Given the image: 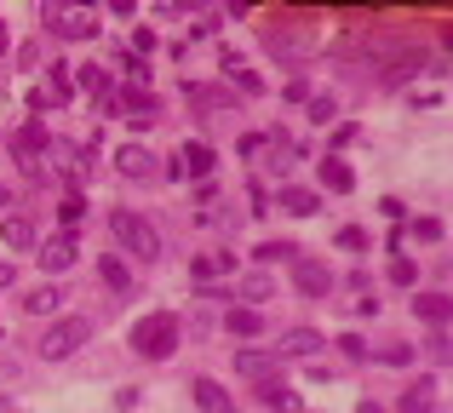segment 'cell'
<instances>
[{"instance_id": "obj_1", "label": "cell", "mask_w": 453, "mask_h": 413, "mask_svg": "<svg viewBox=\"0 0 453 413\" xmlns=\"http://www.w3.org/2000/svg\"><path fill=\"white\" fill-rule=\"evenodd\" d=\"M110 230H115V241H121L127 253L138 258V264L161 258V235H155V224L144 218V212H127V207H115V212H110Z\"/></svg>"}, {"instance_id": "obj_2", "label": "cell", "mask_w": 453, "mask_h": 413, "mask_svg": "<svg viewBox=\"0 0 453 413\" xmlns=\"http://www.w3.org/2000/svg\"><path fill=\"white\" fill-rule=\"evenodd\" d=\"M133 350H138V356H150V362L173 356V350H178V316H166V310L138 316V322H133Z\"/></svg>"}, {"instance_id": "obj_3", "label": "cell", "mask_w": 453, "mask_h": 413, "mask_svg": "<svg viewBox=\"0 0 453 413\" xmlns=\"http://www.w3.org/2000/svg\"><path fill=\"white\" fill-rule=\"evenodd\" d=\"M41 23L52 34H64V41H98V29H104L92 6H58V0H52V6H41Z\"/></svg>"}, {"instance_id": "obj_4", "label": "cell", "mask_w": 453, "mask_h": 413, "mask_svg": "<svg viewBox=\"0 0 453 413\" xmlns=\"http://www.w3.org/2000/svg\"><path fill=\"white\" fill-rule=\"evenodd\" d=\"M81 345H92V322H87V316H64V322H52L41 333V345H35V350H41L46 362H64V356H75Z\"/></svg>"}, {"instance_id": "obj_5", "label": "cell", "mask_w": 453, "mask_h": 413, "mask_svg": "<svg viewBox=\"0 0 453 413\" xmlns=\"http://www.w3.org/2000/svg\"><path fill=\"white\" fill-rule=\"evenodd\" d=\"M212 167H219V156H212L207 144H178V156H173V179H207Z\"/></svg>"}, {"instance_id": "obj_6", "label": "cell", "mask_w": 453, "mask_h": 413, "mask_svg": "<svg viewBox=\"0 0 453 413\" xmlns=\"http://www.w3.org/2000/svg\"><path fill=\"white\" fill-rule=\"evenodd\" d=\"M310 350H321V333H316V327H288V333H276V356L304 362Z\"/></svg>"}, {"instance_id": "obj_7", "label": "cell", "mask_w": 453, "mask_h": 413, "mask_svg": "<svg viewBox=\"0 0 453 413\" xmlns=\"http://www.w3.org/2000/svg\"><path fill=\"white\" fill-rule=\"evenodd\" d=\"M293 281H299V293H304V299H321V293L333 287L327 264H316V258H293Z\"/></svg>"}, {"instance_id": "obj_8", "label": "cell", "mask_w": 453, "mask_h": 413, "mask_svg": "<svg viewBox=\"0 0 453 413\" xmlns=\"http://www.w3.org/2000/svg\"><path fill=\"white\" fill-rule=\"evenodd\" d=\"M75 258H81V247H75V235H52V241H41V270H52V276H58V270H69V264H75Z\"/></svg>"}, {"instance_id": "obj_9", "label": "cell", "mask_w": 453, "mask_h": 413, "mask_svg": "<svg viewBox=\"0 0 453 413\" xmlns=\"http://www.w3.org/2000/svg\"><path fill=\"white\" fill-rule=\"evenodd\" d=\"M224 327H230L235 339H258L265 333V316H258L253 304H230V310H224Z\"/></svg>"}, {"instance_id": "obj_10", "label": "cell", "mask_w": 453, "mask_h": 413, "mask_svg": "<svg viewBox=\"0 0 453 413\" xmlns=\"http://www.w3.org/2000/svg\"><path fill=\"white\" fill-rule=\"evenodd\" d=\"M41 144H46V133L29 121V126L18 133V161H23V172H29V179H41Z\"/></svg>"}, {"instance_id": "obj_11", "label": "cell", "mask_w": 453, "mask_h": 413, "mask_svg": "<svg viewBox=\"0 0 453 413\" xmlns=\"http://www.w3.org/2000/svg\"><path fill=\"white\" fill-rule=\"evenodd\" d=\"M413 316L431 322V327H442L448 316H453V299H448V293H413Z\"/></svg>"}, {"instance_id": "obj_12", "label": "cell", "mask_w": 453, "mask_h": 413, "mask_svg": "<svg viewBox=\"0 0 453 413\" xmlns=\"http://www.w3.org/2000/svg\"><path fill=\"white\" fill-rule=\"evenodd\" d=\"M189 396H196V408H201V413H235L219 379H196V385H189Z\"/></svg>"}, {"instance_id": "obj_13", "label": "cell", "mask_w": 453, "mask_h": 413, "mask_svg": "<svg viewBox=\"0 0 453 413\" xmlns=\"http://www.w3.org/2000/svg\"><path fill=\"white\" fill-rule=\"evenodd\" d=\"M258 402H265L270 413H310L304 396L293 391V385H265V391H258Z\"/></svg>"}, {"instance_id": "obj_14", "label": "cell", "mask_w": 453, "mask_h": 413, "mask_svg": "<svg viewBox=\"0 0 453 413\" xmlns=\"http://www.w3.org/2000/svg\"><path fill=\"white\" fill-rule=\"evenodd\" d=\"M115 167H121V179H155V156H144L138 144L115 149Z\"/></svg>"}, {"instance_id": "obj_15", "label": "cell", "mask_w": 453, "mask_h": 413, "mask_svg": "<svg viewBox=\"0 0 453 413\" xmlns=\"http://www.w3.org/2000/svg\"><path fill=\"white\" fill-rule=\"evenodd\" d=\"M321 190H333V195H350V190H356V172L344 167L339 156H327V161H321Z\"/></svg>"}, {"instance_id": "obj_16", "label": "cell", "mask_w": 453, "mask_h": 413, "mask_svg": "<svg viewBox=\"0 0 453 413\" xmlns=\"http://www.w3.org/2000/svg\"><path fill=\"white\" fill-rule=\"evenodd\" d=\"M276 202L288 207V212H299V218H310V212H321V195H316V190H299V184L276 190Z\"/></svg>"}, {"instance_id": "obj_17", "label": "cell", "mask_w": 453, "mask_h": 413, "mask_svg": "<svg viewBox=\"0 0 453 413\" xmlns=\"http://www.w3.org/2000/svg\"><path fill=\"white\" fill-rule=\"evenodd\" d=\"M431 402H436V379H413V391H402V413H431Z\"/></svg>"}, {"instance_id": "obj_18", "label": "cell", "mask_w": 453, "mask_h": 413, "mask_svg": "<svg viewBox=\"0 0 453 413\" xmlns=\"http://www.w3.org/2000/svg\"><path fill=\"white\" fill-rule=\"evenodd\" d=\"M0 241L6 247H35V224L23 218V212H12V218H0Z\"/></svg>"}, {"instance_id": "obj_19", "label": "cell", "mask_w": 453, "mask_h": 413, "mask_svg": "<svg viewBox=\"0 0 453 413\" xmlns=\"http://www.w3.org/2000/svg\"><path fill=\"white\" fill-rule=\"evenodd\" d=\"M224 270H235L230 253H201V258H189V276H196V281H212V276H224Z\"/></svg>"}, {"instance_id": "obj_20", "label": "cell", "mask_w": 453, "mask_h": 413, "mask_svg": "<svg viewBox=\"0 0 453 413\" xmlns=\"http://www.w3.org/2000/svg\"><path fill=\"white\" fill-rule=\"evenodd\" d=\"M127 115H133V126H155V98H150L144 87L127 92Z\"/></svg>"}, {"instance_id": "obj_21", "label": "cell", "mask_w": 453, "mask_h": 413, "mask_svg": "<svg viewBox=\"0 0 453 413\" xmlns=\"http://www.w3.org/2000/svg\"><path fill=\"white\" fill-rule=\"evenodd\" d=\"M58 304H64V293H58V287H35L29 299H23V310H29V316H52Z\"/></svg>"}, {"instance_id": "obj_22", "label": "cell", "mask_w": 453, "mask_h": 413, "mask_svg": "<svg viewBox=\"0 0 453 413\" xmlns=\"http://www.w3.org/2000/svg\"><path fill=\"white\" fill-rule=\"evenodd\" d=\"M98 276H104V281H110V287H115V293H127V287H133V270H127V264H121V258H98Z\"/></svg>"}, {"instance_id": "obj_23", "label": "cell", "mask_w": 453, "mask_h": 413, "mask_svg": "<svg viewBox=\"0 0 453 413\" xmlns=\"http://www.w3.org/2000/svg\"><path fill=\"white\" fill-rule=\"evenodd\" d=\"M75 87L92 92V98H104V92H110V75H104L98 64H87V69H75Z\"/></svg>"}, {"instance_id": "obj_24", "label": "cell", "mask_w": 453, "mask_h": 413, "mask_svg": "<svg viewBox=\"0 0 453 413\" xmlns=\"http://www.w3.org/2000/svg\"><path fill=\"white\" fill-rule=\"evenodd\" d=\"M270 362H276V356H258V350H242V356H235V368H242L247 379H265V373H270Z\"/></svg>"}, {"instance_id": "obj_25", "label": "cell", "mask_w": 453, "mask_h": 413, "mask_svg": "<svg viewBox=\"0 0 453 413\" xmlns=\"http://www.w3.org/2000/svg\"><path fill=\"white\" fill-rule=\"evenodd\" d=\"M253 258H265V264H276V258H299V253H293V241H265V247H258Z\"/></svg>"}, {"instance_id": "obj_26", "label": "cell", "mask_w": 453, "mask_h": 413, "mask_svg": "<svg viewBox=\"0 0 453 413\" xmlns=\"http://www.w3.org/2000/svg\"><path fill=\"white\" fill-rule=\"evenodd\" d=\"M413 276H419V264H408V258L390 264V281H396V287H413Z\"/></svg>"}, {"instance_id": "obj_27", "label": "cell", "mask_w": 453, "mask_h": 413, "mask_svg": "<svg viewBox=\"0 0 453 413\" xmlns=\"http://www.w3.org/2000/svg\"><path fill=\"white\" fill-rule=\"evenodd\" d=\"M339 247H344V253H362V247H367V235L356 230V224H344V230H339Z\"/></svg>"}, {"instance_id": "obj_28", "label": "cell", "mask_w": 453, "mask_h": 413, "mask_svg": "<svg viewBox=\"0 0 453 413\" xmlns=\"http://www.w3.org/2000/svg\"><path fill=\"white\" fill-rule=\"evenodd\" d=\"M144 52H155V29H133V57L144 64Z\"/></svg>"}, {"instance_id": "obj_29", "label": "cell", "mask_w": 453, "mask_h": 413, "mask_svg": "<svg viewBox=\"0 0 453 413\" xmlns=\"http://www.w3.org/2000/svg\"><path fill=\"white\" fill-rule=\"evenodd\" d=\"M81 212H87V202H81V195H69V202L58 207V218H64V224H81Z\"/></svg>"}, {"instance_id": "obj_30", "label": "cell", "mask_w": 453, "mask_h": 413, "mask_svg": "<svg viewBox=\"0 0 453 413\" xmlns=\"http://www.w3.org/2000/svg\"><path fill=\"white\" fill-rule=\"evenodd\" d=\"M413 235H419V241H442V224H436V218H419V224H413Z\"/></svg>"}, {"instance_id": "obj_31", "label": "cell", "mask_w": 453, "mask_h": 413, "mask_svg": "<svg viewBox=\"0 0 453 413\" xmlns=\"http://www.w3.org/2000/svg\"><path fill=\"white\" fill-rule=\"evenodd\" d=\"M69 75H75V69H64V64L52 69V98H69Z\"/></svg>"}, {"instance_id": "obj_32", "label": "cell", "mask_w": 453, "mask_h": 413, "mask_svg": "<svg viewBox=\"0 0 453 413\" xmlns=\"http://www.w3.org/2000/svg\"><path fill=\"white\" fill-rule=\"evenodd\" d=\"M235 87H242V92H265V80H258L253 69H235Z\"/></svg>"}, {"instance_id": "obj_33", "label": "cell", "mask_w": 453, "mask_h": 413, "mask_svg": "<svg viewBox=\"0 0 453 413\" xmlns=\"http://www.w3.org/2000/svg\"><path fill=\"white\" fill-rule=\"evenodd\" d=\"M270 287H276L270 276H253V281H247V299H270Z\"/></svg>"}, {"instance_id": "obj_34", "label": "cell", "mask_w": 453, "mask_h": 413, "mask_svg": "<svg viewBox=\"0 0 453 413\" xmlns=\"http://www.w3.org/2000/svg\"><path fill=\"white\" fill-rule=\"evenodd\" d=\"M310 121H333V98H310Z\"/></svg>"}, {"instance_id": "obj_35", "label": "cell", "mask_w": 453, "mask_h": 413, "mask_svg": "<svg viewBox=\"0 0 453 413\" xmlns=\"http://www.w3.org/2000/svg\"><path fill=\"white\" fill-rule=\"evenodd\" d=\"M339 350H344V356H356V362L367 356V345H362V339H356V333H344V339H339Z\"/></svg>"}, {"instance_id": "obj_36", "label": "cell", "mask_w": 453, "mask_h": 413, "mask_svg": "<svg viewBox=\"0 0 453 413\" xmlns=\"http://www.w3.org/2000/svg\"><path fill=\"white\" fill-rule=\"evenodd\" d=\"M385 362H390V368H408L413 350H408V345H390V350H385Z\"/></svg>"}, {"instance_id": "obj_37", "label": "cell", "mask_w": 453, "mask_h": 413, "mask_svg": "<svg viewBox=\"0 0 453 413\" xmlns=\"http://www.w3.org/2000/svg\"><path fill=\"white\" fill-rule=\"evenodd\" d=\"M425 350H431V362H453V345H448V339H431Z\"/></svg>"}, {"instance_id": "obj_38", "label": "cell", "mask_w": 453, "mask_h": 413, "mask_svg": "<svg viewBox=\"0 0 453 413\" xmlns=\"http://www.w3.org/2000/svg\"><path fill=\"white\" fill-rule=\"evenodd\" d=\"M0 287H12V264H0Z\"/></svg>"}, {"instance_id": "obj_39", "label": "cell", "mask_w": 453, "mask_h": 413, "mask_svg": "<svg viewBox=\"0 0 453 413\" xmlns=\"http://www.w3.org/2000/svg\"><path fill=\"white\" fill-rule=\"evenodd\" d=\"M6 46H12V34H6V23H0V52H6Z\"/></svg>"}, {"instance_id": "obj_40", "label": "cell", "mask_w": 453, "mask_h": 413, "mask_svg": "<svg viewBox=\"0 0 453 413\" xmlns=\"http://www.w3.org/2000/svg\"><path fill=\"white\" fill-rule=\"evenodd\" d=\"M356 413H379V408H373V402H362V408H356Z\"/></svg>"}, {"instance_id": "obj_41", "label": "cell", "mask_w": 453, "mask_h": 413, "mask_svg": "<svg viewBox=\"0 0 453 413\" xmlns=\"http://www.w3.org/2000/svg\"><path fill=\"white\" fill-rule=\"evenodd\" d=\"M0 207H6V190H0Z\"/></svg>"}]
</instances>
